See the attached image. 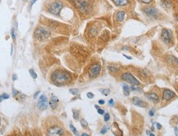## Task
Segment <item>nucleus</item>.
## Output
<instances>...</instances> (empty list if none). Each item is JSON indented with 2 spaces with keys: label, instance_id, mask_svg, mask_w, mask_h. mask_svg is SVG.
<instances>
[{
  "label": "nucleus",
  "instance_id": "49530a36",
  "mask_svg": "<svg viewBox=\"0 0 178 136\" xmlns=\"http://www.w3.org/2000/svg\"><path fill=\"white\" fill-rule=\"evenodd\" d=\"M129 49H130V48H129L128 46H124L122 48V50H129Z\"/></svg>",
  "mask_w": 178,
  "mask_h": 136
},
{
  "label": "nucleus",
  "instance_id": "473e14b6",
  "mask_svg": "<svg viewBox=\"0 0 178 136\" xmlns=\"http://www.w3.org/2000/svg\"><path fill=\"white\" fill-rule=\"evenodd\" d=\"M11 35H12V38L13 40H15V38H16V34H15V31L14 29H12V31H11Z\"/></svg>",
  "mask_w": 178,
  "mask_h": 136
},
{
  "label": "nucleus",
  "instance_id": "ea45409f",
  "mask_svg": "<svg viewBox=\"0 0 178 136\" xmlns=\"http://www.w3.org/2000/svg\"><path fill=\"white\" fill-rule=\"evenodd\" d=\"M40 92H40V91H38V92H36V93L34 94V98H37V97H38V96H39V94H40Z\"/></svg>",
  "mask_w": 178,
  "mask_h": 136
},
{
  "label": "nucleus",
  "instance_id": "37998d69",
  "mask_svg": "<svg viewBox=\"0 0 178 136\" xmlns=\"http://www.w3.org/2000/svg\"><path fill=\"white\" fill-rule=\"evenodd\" d=\"M123 55H124L126 59H132V58H131V57H130V56L126 55V54H123Z\"/></svg>",
  "mask_w": 178,
  "mask_h": 136
},
{
  "label": "nucleus",
  "instance_id": "20e7f679",
  "mask_svg": "<svg viewBox=\"0 0 178 136\" xmlns=\"http://www.w3.org/2000/svg\"><path fill=\"white\" fill-rule=\"evenodd\" d=\"M121 78L124 81H125V82L131 83L132 85H135V86H139V85H140L139 81L130 73H124L122 74V76H121Z\"/></svg>",
  "mask_w": 178,
  "mask_h": 136
},
{
  "label": "nucleus",
  "instance_id": "7ed1b4c3",
  "mask_svg": "<svg viewBox=\"0 0 178 136\" xmlns=\"http://www.w3.org/2000/svg\"><path fill=\"white\" fill-rule=\"evenodd\" d=\"M64 7V4L60 1H54L51 3L48 7V12L54 15H59L61 12L62 8Z\"/></svg>",
  "mask_w": 178,
  "mask_h": 136
},
{
  "label": "nucleus",
  "instance_id": "39448f33",
  "mask_svg": "<svg viewBox=\"0 0 178 136\" xmlns=\"http://www.w3.org/2000/svg\"><path fill=\"white\" fill-rule=\"evenodd\" d=\"M75 3L81 12H88L91 10V3L87 0H78Z\"/></svg>",
  "mask_w": 178,
  "mask_h": 136
},
{
  "label": "nucleus",
  "instance_id": "58836bf2",
  "mask_svg": "<svg viewBox=\"0 0 178 136\" xmlns=\"http://www.w3.org/2000/svg\"><path fill=\"white\" fill-rule=\"evenodd\" d=\"M148 114H149V116L153 117V116H154V111H153V110H150V111H149V112H148Z\"/></svg>",
  "mask_w": 178,
  "mask_h": 136
},
{
  "label": "nucleus",
  "instance_id": "8fccbe9b",
  "mask_svg": "<svg viewBox=\"0 0 178 136\" xmlns=\"http://www.w3.org/2000/svg\"><path fill=\"white\" fill-rule=\"evenodd\" d=\"M95 108H96V109H99V106H96H96H95Z\"/></svg>",
  "mask_w": 178,
  "mask_h": 136
},
{
  "label": "nucleus",
  "instance_id": "7c9ffc66",
  "mask_svg": "<svg viewBox=\"0 0 178 136\" xmlns=\"http://www.w3.org/2000/svg\"><path fill=\"white\" fill-rule=\"evenodd\" d=\"M138 1L141 2L143 3H145V4H148V3H150L152 2V0H138Z\"/></svg>",
  "mask_w": 178,
  "mask_h": 136
},
{
  "label": "nucleus",
  "instance_id": "423d86ee",
  "mask_svg": "<svg viewBox=\"0 0 178 136\" xmlns=\"http://www.w3.org/2000/svg\"><path fill=\"white\" fill-rule=\"evenodd\" d=\"M161 39L166 45H170L172 41V34L170 30L163 29L161 34Z\"/></svg>",
  "mask_w": 178,
  "mask_h": 136
},
{
  "label": "nucleus",
  "instance_id": "2eb2a0df",
  "mask_svg": "<svg viewBox=\"0 0 178 136\" xmlns=\"http://www.w3.org/2000/svg\"><path fill=\"white\" fill-rule=\"evenodd\" d=\"M112 2L116 6H125L129 3V0H112Z\"/></svg>",
  "mask_w": 178,
  "mask_h": 136
},
{
  "label": "nucleus",
  "instance_id": "c756f323",
  "mask_svg": "<svg viewBox=\"0 0 178 136\" xmlns=\"http://www.w3.org/2000/svg\"><path fill=\"white\" fill-rule=\"evenodd\" d=\"M130 90H132V91H141V89L140 88H136L135 87V85H132L131 87H130Z\"/></svg>",
  "mask_w": 178,
  "mask_h": 136
},
{
  "label": "nucleus",
  "instance_id": "3c124183",
  "mask_svg": "<svg viewBox=\"0 0 178 136\" xmlns=\"http://www.w3.org/2000/svg\"><path fill=\"white\" fill-rule=\"evenodd\" d=\"M176 19H177V21L178 22V14L177 15V17H176Z\"/></svg>",
  "mask_w": 178,
  "mask_h": 136
},
{
  "label": "nucleus",
  "instance_id": "aec40b11",
  "mask_svg": "<svg viewBox=\"0 0 178 136\" xmlns=\"http://www.w3.org/2000/svg\"><path fill=\"white\" fill-rule=\"evenodd\" d=\"M29 73H30V74H31V78H33L34 79H36V78H37V74H36V72L34 71L33 69H30V70H29Z\"/></svg>",
  "mask_w": 178,
  "mask_h": 136
},
{
  "label": "nucleus",
  "instance_id": "c03bdc74",
  "mask_svg": "<svg viewBox=\"0 0 178 136\" xmlns=\"http://www.w3.org/2000/svg\"><path fill=\"white\" fill-rule=\"evenodd\" d=\"M12 79H13V80H17V75L16 74H13L12 75Z\"/></svg>",
  "mask_w": 178,
  "mask_h": 136
},
{
  "label": "nucleus",
  "instance_id": "f8f14e48",
  "mask_svg": "<svg viewBox=\"0 0 178 136\" xmlns=\"http://www.w3.org/2000/svg\"><path fill=\"white\" fill-rule=\"evenodd\" d=\"M146 97L149 101H153V103L157 104L159 102V97L154 92H151V93H146Z\"/></svg>",
  "mask_w": 178,
  "mask_h": 136
},
{
  "label": "nucleus",
  "instance_id": "9b49d317",
  "mask_svg": "<svg viewBox=\"0 0 178 136\" xmlns=\"http://www.w3.org/2000/svg\"><path fill=\"white\" fill-rule=\"evenodd\" d=\"M175 92H173L172 91L169 89H165L163 91V94H162V99L164 101H169V100L172 99L173 97H175Z\"/></svg>",
  "mask_w": 178,
  "mask_h": 136
},
{
  "label": "nucleus",
  "instance_id": "4468645a",
  "mask_svg": "<svg viewBox=\"0 0 178 136\" xmlns=\"http://www.w3.org/2000/svg\"><path fill=\"white\" fill-rule=\"evenodd\" d=\"M58 103H59V99L55 96H52L50 98V106L51 107V109L53 110H55L58 106Z\"/></svg>",
  "mask_w": 178,
  "mask_h": 136
},
{
  "label": "nucleus",
  "instance_id": "72a5a7b5",
  "mask_svg": "<svg viewBox=\"0 0 178 136\" xmlns=\"http://www.w3.org/2000/svg\"><path fill=\"white\" fill-rule=\"evenodd\" d=\"M1 96H2V97H3V100H4V99H8V98H9V95L7 93H3Z\"/></svg>",
  "mask_w": 178,
  "mask_h": 136
},
{
  "label": "nucleus",
  "instance_id": "a18cd8bd",
  "mask_svg": "<svg viewBox=\"0 0 178 136\" xmlns=\"http://www.w3.org/2000/svg\"><path fill=\"white\" fill-rule=\"evenodd\" d=\"M36 1H37V0H32V1L31 2V6H32V5H33L34 3H36Z\"/></svg>",
  "mask_w": 178,
  "mask_h": 136
},
{
  "label": "nucleus",
  "instance_id": "412c9836",
  "mask_svg": "<svg viewBox=\"0 0 178 136\" xmlns=\"http://www.w3.org/2000/svg\"><path fill=\"white\" fill-rule=\"evenodd\" d=\"M80 123H81V124H82V126L83 128H87L88 125V123L87 122L86 120H84V119H82V120H80Z\"/></svg>",
  "mask_w": 178,
  "mask_h": 136
},
{
  "label": "nucleus",
  "instance_id": "f704fd0d",
  "mask_svg": "<svg viewBox=\"0 0 178 136\" xmlns=\"http://www.w3.org/2000/svg\"><path fill=\"white\" fill-rule=\"evenodd\" d=\"M97 112H98V114H100V115H104V114H105V111H104V110H103V109H101V108L97 109Z\"/></svg>",
  "mask_w": 178,
  "mask_h": 136
},
{
  "label": "nucleus",
  "instance_id": "6ab92c4d",
  "mask_svg": "<svg viewBox=\"0 0 178 136\" xmlns=\"http://www.w3.org/2000/svg\"><path fill=\"white\" fill-rule=\"evenodd\" d=\"M162 5L166 7H170L172 6V3L169 1V0H162Z\"/></svg>",
  "mask_w": 178,
  "mask_h": 136
},
{
  "label": "nucleus",
  "instance_id": "2f4dec72",
  "mask_svg": "<svg viewBox=\"0 0 178 136\" xmlns=\"http://www.w3.org/2000/svg\"><path fill=\"white\" fill-rule=\"evenodd\" d=\"M87 97H88L89 99H92V98L94 97V94L92 92H88L87 93Z\"/></svg>",
  "mask_w": 178,
  "mask_h": 136
},
{
  "label": "nucleus",
  "instance_id": "ddd939ff",
  "mask_svg": "<svg viewBox=\"0 0 178 136\" xmlns=\"http://www.w3.org/2000/svg\"><path fill=\"white\" fill-rule=\"evenodd\" d=\"M132 101H133V103L134 104V105L137 106H139V107H146L147 106V103L145 102V101H143L142 99H140V98L137 97H134Z\"/></svg>",
  "mask_w": 178,
  "mask_h": 136
},
{
  "label": "nucleus",
  "instance_id": "f3484780",
  "mask_svg": "<svg viewBox=\"0 0 178 136\" xmlns=\"http://www.w3.org/2000/svg\"><path fill=\"white\" fill-rule=\"evenodd\" d=\"M123 91H124V94L125 96H127V97H129L130 94V88L128 86V85L125 84L123 85Z\"/></svg>",
  "mask_w": 178,
  "mask_h": 136
},
{
  "label": "nucleus",
  "instance_id": "cd10ccee",
  "mask_svg": "<svg viewBox=\"0 0 178 136\" xmlns=\"http://www.w3.org/2000/svg\"><path fill=\"white\" fill-rule=\"evenodd\" d=\"M109 130V127H108V126H107V125L104 126V127L102 128L101 130V134H106V133L107 132V130Z\"/></svg>",
  "mask_w": 178,
  "mask_h": 136
},
{
  "label": "nucleus",
  "instance_id": "393cba45",
  "mask_svg": "<svg viewBox=\"0 0 178 136\" xmlns=\"http://www.w3.org/2000/svg\"><path fill=\"white\" fill-rule=\"evenodd\" d=\"M70 93L73 94V95H77V93H78V90L77 89V88H72V89L69 90Z\"/></svg>",
  "mask_w": 178,
  "mask_h": 136
},
{
  "label": "nucleus",
  "instance_id": "09e8293b",
  "mask_svg": "<svg viewBox=\"0 0 178 136\" xmlns=\"http://www.w3.org/2000/svg\"><path fill=\"white\" fill-rule=\"evenodd\" d=\"M3 97H2V96L1 95H0V102H2V101H3Z\"/></svg>",
  "mask_w": 178,
  "mask_h": 136
},
{
  "label": "nucleus",
  "instance_id": "1a4fd4ad",
  "mask_svg": "<svg viewBox=\"0 0 178 136\" xmlns=\"http://www.w3.org/2000/svg\"><path fill=\"white\" fill-rule=\"evenodd\" d=\"M48 135L50 136H59L64 135V130L59 126H53L48 130Z\"/></svg>",
  "mask_w": 178,
  "mask_h": 136
},
{
  "label": "nucleus",
  "instance_id": "c9c22d12",
  "mask_svg": "<svg viewBox=\"0 0 178 136\" xmlns=\"http://www.w3.org/2000/svg\"><path fill=\"white\" fill-rule=\"evenodd\" d=\"M114 103H115V101H114V100H113V99L109 100L108 104H109L110 106H114Z\"/></svg>",
  "mask_w": 178,
  "mask_h": 136
},
{
  "label": "nucleus",
  "instance_id": "de8ad7c7",
  "mask_svg": "<svg viewBox=\"0 0 178 136\" xmlns=\"http://www.w3.org/2000/svg\"><path fill=\"white\" fill-rule=\"evenodd\" d=\"M82 135L83 136H88V134H86V133H83V134H82Z\"/></svg>",
  "mask_w": 178,
  "mask_h": 136
},
{
  "label": "nucleus",
  "instance_id": "4be33fe9",
  "mask_svg": "<svg viewBox=\"0 0 178 136\" xmlns=\"http://www.w3.org/2000/svg\"><path fill=\"white\" fill-rule=\"evenodd\" d=\"M69 127H70V129H71V130L73 131V133L75 135H78V133L77 132V130H76V128L74 127V126L72 124H69Z\"/></svg>",
  "mask_w": 178,
  "mask_h": 136
},
{
  "label": "nucleus",
  "instance_id": "a211bd4d",
  "mask_svg": "<svg viewBox=\"0 0 178 136\" xmlns=\"http://www.w3.org/2000/svg\"><path fill=\"white\" fill-rule=\"evenodd\" d=\"M168 60H169L170 62L172 64V65H178V59L174 57V56H168Z\"/></svg>",
  "mask_w": 178,
  "mask_h": 136
},
{
  "label": "nucleus",
  "instance_id": "5701e85b",
  "mask_svg": "<svg viewBox=\"0 0 178 136\" xmlns=\"http://www.w3.org/2000/svg\"><path fill=\"white\" fill-rule=\"evenodd\" d=\"M78 116H79L78 111H76V110H73V119L77 120V118H78Z\"/></svg>",
  "mask_w": 178,
  "mask_h": 136
},
{
  "label": "nucleus",
  "instance_id": "9d476101",
  "mask_svg": "<svg viewBox=\"0 0 178 136\" xmlns=\"http://www.w3.org/2000/svg\"><path fill=\"white\" fill-rule=\"evenodd\" d=\"M143 11H144V12L146 13L148 16L151 17V18H158V11L154 8V7H145V8L143 9Z\"/></svg>",
  "mask_w": 178,
  "mask_h": 136
},
{
  "label": "nucleus",
  "instance_id": "4c0bfd02",
  "mask_svg": "<svg viewBox=\"0 0 178 136\" xmlns=\"http://www.w3.org/2000/svg\"><path fill=\"white\" fill-rule=\"evenodd\" d=\"M155 124H156L157 129H158V130H161V129H162V125H161V124H159V123H155Z\"/></svg>",
  "mask_w": 178,
  "mask_h": 136
},
{
  "label": "nucleus",
  "instance_id": "0eeeda50",
  "mask_svg": "<svg viewBox=\"0 0 178 136\" xmlns=\"http://www.w3.org/2000/svg\"><path fill=\"white\" fill-rule=\"evenodd\" d=\"M101 69V66L99 64H95V65L91 66L90 69H89V76H90V78H96L100 73Z\"/></svg>",
  "mask_w": 178,
  "mask_h": 136
},
{
  "label": "nucleus",
  "instance_id": "c85d7f7f",
  "mask_svg": "<svg viewBox=\"0 0 178 136\" xmlns=\"http://www.w3.org/2000/svg\"><path fill=\"white\" fill-rule=\"evenodd\" d=\"M19 94V92H18V90H16L15 88H12V96L13 97H16L17 95H18Z\"/></svg>",
  "mask_w": 178,
  "mask_h": 136
},
{
  "label": "nucleus",
  "instance_id": "a878e982",
  "mask_svg": "<svg viewBox=\"0 0 178 136\" xmlns=\"http://www.w3.org/2000/svg\"><path fill=\"white\" fill-rule=\"evenodd\" d=\"M101 92V93L104 94L105 96H108L110 93V89H102Z\"/></svg>",
  "mask_w": 178,
  "mask_h": 136
},
{
  "label": "nucleus",
  "instance_id": "603ef678",
  "mask_svg": "<svg viewBox=\"0 0 178 136\" xmlns=\"http://www.w3.org/2000/svg\"><path fill=\"white\" fill-rule=\"evenodd\" d=\"M71 1L74 2V3H76V2H77V1H78V0H71Z\"/></svg>",
  "mask_w": 178,
  "mask_h": 136
},
{
  "label": "nucleus",
  "instance_id": "bb28decb",
  "mask_svg": "<svg viewBox=\"0 0 178 136\" xmlns=\"http://www.w3.org/2000/svg\"><path fill=\"white\" fill-rule=\"evenodd\" d=\"M110 120V114L109 113H106V114H104V120H105L106 122L109 121Z\"/></svg>",
  "mask_w": 178,
  "mask_h": 136
},
{
  "label": "nucleus",
  "instance_id": "dca6fc26",
  "mask_svg": "<svg viewBox=\"0 0 178 136\" xmlns=\"http://www.w3.org/2000/svg\"><path fill=\"white\" fill-rule=\"evenodd\" d=\"M125 12L124 11H120V12H118L116 13L115 18H116L118 22H122V21H124L125 19Z\"/></svg>",
  "mask_w": 178,
  "mask_h": 136
},
{
  "label": "nucleus",
  "instance_id": "b1692460",
  "mask_svg": "<svg viewBox=\"0 0 178 136\" xmlns=\"http://www.w3.org/2000/svg\"><path fill=\"white\" fill-rule=\"evenodd\" d=\"M108 69L111 72H117L119 70V68L118 67H115V66H109Z\"/></svg>",
  "mask_w": 178,
  "mask_h": 136
},
{
  "label": "nucleus",
  "instance_id": "864d4df0",
  "mask_svg": "<svg viewBox=\"0 0 178 136\" xmlns=\"http://www.w3.org/2000/svg\"><path fill=\"white\" fill-rule=\"evenodd\" d=\"M0 124H1V117H0Z\"/></svg>",
  "mask_w": 178,
  "mask_h": 136
},
{
  "label": "nucleus",
  "instance_id": "6e6552de",
  "mask_svg": "<svg viewBox=\"0 0 178 136\" xmlns=\"http://www.w3.org/2000/svg\"><path fill=\"white\" fill-rule=\"evenodd\" d=\"M37 106L41 110H46L48 108V99L45 95H41L39 97V100L37 101Z\"/></svg>",
  "mask_w": 178,
  "mask_h": 136
},
{
  "label": "nucleus",
  "instance_id": "79ce46f5",
  "mask_svg": "<svg viewBox=\"0 0 178 136\" xmlns=\"http://www.w3.org/2000/svg\"><path fill=\"white\" fill-rule=\"evenodd\" d=\"M174 131H175V135H178V128L177 127H176L175 129H174Z\"/></svg>",
  "mask_w": 178,
  "mask_h": 136
},
{
  "label": "nucleus",
  "instance_id": "f03ea898",
  "mask_svg": "<svg viewBox=\"0 0 178 136\" xmlns=\"http://www.w3.org/2000/svg\"><path fill=\"white\" fill-rule=\"evenodd\" d=\"M50 35V32L49 31H47L46 29L43 27H37L34 33V36L35 38H36L39 41H45L47 38H49Z\"/></svg>",
  "mask_w": 178,
  "mask_h": 136
},
{
  "label": "nucleus",
  "instance_id": "f257e3e1",
  "mask_svg": "<svg viewBox=\"0 0 178 136\" xmlns=\"http://www.w3.org/2000/svg\"><path fill=\"white\" fill-rule=\"evenodd\" d=\"M71 75L64 70H56L51 74V80L56 85H64L69 82Z\"/></svg>",
  "mask_w": 178,
  "mask_h": 136
},
{
  "label": "nucleus",
  "instance_id": "e433bc0d",
  "mask_svg": "<svg viewBox=\"0 0 178 136\" xmlns=\"http://www.w3.org/2000/svg\"><path fill=\"white\" fill-rule=\"evenodd\" d=\"M147 135H151V136H154L155 135H154V134H153V132H150V130H147Z\"/></svg>",
  "mask_w": 178,
  "mask_h": 136
},
{
  "label": "nucleus",
  "instance_id": "a19ab883",
  "mask_svg": "<svg viewBox=\"0 0 178 136\" xmlns=\"http://www.w3.org/2000/svg\"><path fill=\"white\" fill-rule=\"evenodd\" d=\"M98 103H99L100 105H104V104H105V101H104V100H99V101H98Z\"/></svg>",
  "mask_w": 178,
  "mask_h": 136
}]
</instances>
